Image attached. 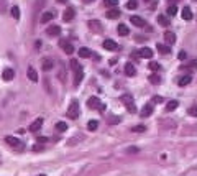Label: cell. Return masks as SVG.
I'll list each match as a JSON object with an SVG mask.
<instances>
[{"instance_id":"d6986e66","label":"cell","mask_w":197,"mask_h":176,"mask_svg":"<svg viewBox=\"0 0 197 176\" xmlns=\"http://www.w3.org/2000/svg\"><path fill=\"white\" fill-rule=\"evenodd\" d=\"M28 78H30L33 83H36V81H38V73L34 71V68H28Z\"/></svg>"},{"instance_id":"d4e9b609","label":"cell","mask_w":197,"mask_h":176,"mask_svg":"<svg viewBox=\"0 0 197 176\" xmlns=\"http://www.w3.org/2000/svg\"><path fill=\"white\" fill-rule=\"evenodd\" d=\"M190 81H192V78H190L189 74H187V76H182V78L179 79V86H187Z\"/></svg>"},{"instance_id":"cb8c5ba5","label":"cell","mask_w":197,"mask_h":176,"mask_svg":"<svg viewBox=\"0 0 197 176\" xmlns=\"http://www.w3.org/2000/svg\"><path fill=\"white\" fill-rule=\"evenodd\" d=\"M120 17V10H108L107 12V18H118Z\"/></svg>"},{"instance_id":"f35d334b","label":"cell","mask_w":197,"mask_h":176,"mask_svg":"<svg viewBox=\"0 0 197 176\" xmlns=\"http://www.w3.org/2000/svg\"><path fill=\"white\" fill-rule=\"evenodd\" d=\"M179 59H186V53H184V51L179 53Z\"/></svg>"},{"instance_id":"5bb4252c","label":"cell","mask_w":197,"mask_h":176,"mask_svg":"<svg viewBox=\"0 0 197 176\" xmlns=\"http://www.w3.org/2000/svg\"><path fill=\"white\" fill-rule=\"evenodd\" d=\"M41 125H43V119L39 117V119H36L33 122V124L30 125V132H36V130H39L41 128Z\"/></svg>"},{"instance_id":"ee69618b","label":"cell","mask_w":197,"mask_h":176,"mask_svg":"<svg viewBox=\"0 0 197 176\" xmlns=\"http://www.w3.org/2000/svg\"><path fill=\"white\" fill-rule=\"evenodd\" d=\"M0 117H2V115H0Z\"/></svg>"},{"instance_id":"f1b7e54d","label":"cell","mask_w":197,"mask_h":176,"mask_svg":"<svg viewBox=\"0 0 197 176\" xmlns=\"http://www.w3.org/2000/svg\"><path fill=\"white\" fill-rule=\"evenodd\" d=\"M10 13H11V17H13L15 20H18V18H20V8H18V7H11Z\"/></svg>"},{"instance_id":"b9f144b4","label":"cell","mask_w":197,"mask_h":176,"mask_svg":"<svg viewBox=\"0 0 197 176\" xmlns=\"http://www.w3.org/2000/svg\"><path fill=\"white\" fill-rule=\"evenodd\" d=\"M39 176H44V174H39Z\"/></svg>"},{"instance_id":"ba28073f","label":"cell","mask_w":197,"mask_h":176,"mask_svg":"<svg viewBox=\"0 0 197 176\" xmlns=\"http://www.w3.org/2000/svg\"><path fill=\"white\" fill-rule=\"evenodd\" d=\"M130 21H131L135 26H138V28H141V26L146 25V21H144L141 17H138V15H131V17H130Z\"/></svg>"},{"instance_id":"83f0119b","label":"cell","mask_w":197,"mask_h":176,"mask_svg":"<svg viewBox=\"0 0 197 176\" xmlns=\"http://www.w3.org/2000/svg\"><path fill=\"white\" fill-rule=\"evenodd\" d=\"M53 66H54V63L51 61V59H44V61H43V69H44V71H49Z\"/></svg>"},{"instance_id":"9a60e30c","label":"cell","mask_w":197,"mask_h":176,"mask_svg":"<svg viewBox=\"0 0 197 176\" xmlns=\"http://www.w3.org/2000/svg\"><path fill=\"white\" fill-rule=\"evenodd\" d=\"M125 74H126V76H135V74H136V68L133 66L131 63H126V64H125Z\"/></svg>"},{"instance_id":"d6a6232c","label":"cell","mask_w":197,"mask_h":176,"mask_svg":"<svg viewBox=\"0 0 197 176\" xmlns=\"http://www.w3.org/2000/svg\"><path fill=\"white\" fill-rule=\"evenodd\" d=\"M103 3H105L107 7L113 8V7H117V5H118V0H103Z\"/></svg>"},{"instance_id":"836d02e7","label":"cell","mask_w":197,"mask_h":176,"mask_svg":"<svg viewBox=\"0 0 197 176\" xmlns=\"http://www.w3.org/2000/svg\"><path fill=\"white\" fill-rule=\"evenodd\" d=\"M176 13H177V7H176V5H172V7L167 8V15H169V17H174Z\"/></svg>"},{"instance_id":"2e32d148","label":"cell","mask_w":197,"mask_h":176,"mask_svg":"<svg viewBox=\"0 0 197 176\" xmlns=\"http://www.w3.org/2000/svg\"><path fill=\"white\" fill-rule=\"evenodd\" d=\"M117 31H118V35H120V36H128V33H130L128 26H126V25H123V23H120V25H118Z\"/></svg>"},{"instance_id":"6da1fadb","label":"cell","mask_w":197,"mask_h":176,"mask_svg":"<svg viewBox=\"0 0 197 176\" xmlns=\"http://www.w3.org/2000/svg\"><path fill=\"white\" fill-rule=\"evenodd\" d=\"M71 68H72V71L76 73V76H74V86H79L80 83H82V78H84V71H82V66L76 61V59H72L71 61Z\"/></svg>"},{"instance_id":"e0dca14e","label":"cell","mask_w":197,"mask_h":176,"mask_svg":"<svg viewBox=\"0 0 197 176\" xmlns=\"http://www.w3.org/2000/svg\"><path fill=\"white\" fill-rule=\"evenodd\" d=\"M56 17V13L54 12H46V13H43V17H41V21L43 23H48V21H51Z\"/></svg>"},{"instance_id":"1f68e13d","label":"cell","mask_w":197,"mask_h":176,"mask_svg":"<svg viewBox=\"0 0 197 176\" xmlns=\"http://www.w3.org/2000/svg\"><path fill=\"white\" fill-rule=\"evenodd\" d=\"M177 105H179V104H177V101H171L169 104L166 105V110H167V112H171V110H174V109L177 107Z\"/></svg>"},{"instance_id":"f546056e","label":"cell","mask_w":197,"mask_h":176,"mask_svg":"<svg viewBox=\"0 0 197 176\" xmlns=\"http://www.w3.org/2000/svg\"><path fill=\"white\" fill-rule=\"evenodd\" d=\"M148 79H149V83H151V84H159L161 83V78H159L158 74H151Z\"/></svg>"},{"instance_id":"9c48e42d","label":"cell","mask_w":197,"mask_h":176,"mask_svg":"<svg viewBox=\"0 0 197 176\" xmlns=\"http://www.w3.org/2000/svg\"><path fill=\"white\" fill-rule=\"evenodd\" d=\"M2 78L5 79V81H11L15 78V71L11 68H5L3 69V73H2Z\"/></svg>"},{"instance_id":"e575fe53","label":"cell","mask_w":197,"mask_h":176,"mask_svg":"<svg viewBox=\"0 0 197 176\" xmlns=\"http://www.w3.org/2000/svg\"><path fill=\"white\" fill-rule=\"evenodd\" d=\"M159 64L158 63H149V69H153V71H159Z\"/></svg>"},{"instance_id":"484cf974","label":"cell","mask_w":197,"mask_h":176,"mask_svg":"<svg viewBox=\"0 0 197 176\" xmlns=\"http://www.w3.org/2000/svg\"><path fill=\"white\" fill-rule=\"evenodd\" d=\"M158 23H159V25H163V26H167V25H169L171 21L167 20L164 15H158Z\"/></svg>"},{"instance_id":"5b68a950","label":"cell","mask_w":197,"mask_h":176,"mask_svg":"<svg viewBox=\"0 0 197 176\" xmlns=\"http://www.w3.org/2000/svg\"><path fill=\"white\" fill-rule=\"evenodd\" d=\"M79 112H80L79 102H77V101H72V102H71V105L67 107V117H69V119H77Z\"/></svg>"},{"instance_id":"3957f363","label":"cell","mask_w":197,"mask_h":176,"mask_svg":"<svg viewBox=\"0 0 197 176\" xmlns=\"http://www.w3.org/2000/svg\"><path fill=\"white\" fill-rule=\"evenodd\" d=\"M5 142H7L10 146H13L15 150H18V151H21L23 148H25V143H23L20 138H16V137H11V135H7V137H5Z\"/></svg>"},{"instance_id":"52a82bcc","label":"cell","mask_w":197,"mask_h":176,"mask_svg":"<svg viewBox=\"0 0 197 176\" xmlns=\"http://www.w3.org/2000/svg\"><path fill=\"white\" fill-rule=\"evenodd\" d=\"M102 46L108 51H118V45L113 41V40H105V41L102 43Z\"/></svg>"},{"instance_id":"74e56055","label":"cell","mask_w":197,"mask_h":176,"mask_svg":"<svg viewBox=\"0 0 197 176\" xmlns=\"http://www.w3.org/2000/svg\"><path fill=\"white\" fill-rule=\"evenodd\" d=\"M189 115L197 117V107H190V109H189Z\"/></svg>"},{"instance_id":"8fae6325","label":"cell","mask_w":197,"mask_h":176,"mask_svg":"<svg viewBox=\"0 0 197 176\" xmlns=\"http://www.w3.org/2000/svg\"><path fill=\"white\" fill-rule=\"evenodd\" d=\"M74 15H76L74 8H66V12L62 13V20H64V21H71L74 18Z\"/></svg>"},{"instance_id":"ab89813d","label":"cell","mask_w":197,"mask_h":176,"mask_svg":"<svg viewBox=\"0 0 197 176\" xmlns=\"http://www.w3.org/2000/svg\"><path fill=\"white\" fill-rule=\"evenodd\" d=\"M38 142H41V143H44V142H48V138H46V137H41V138H38Z\"/></svg>"},{"instance_id":"603a6c76","label":"cell","mask_w":197,"mask_h":176,"mask_svg":"<svg viewBox=\"0 0 197 176\" xmlns=\"http://www.w3.org/2000/svg\"><path fill=\"white\" fill-rule=\"evenodd\" d=\"M89 28L90 30H95V31H100V23H98L97 20H90L89 21Z\"/></svg>"},{"instance_id":"30bf717a","label":"cell","mask_w":197,"mask_h":176,"mask_svg":"<svg viewBox=\"0 0 197 176\" xmlns=\"http://www.w3.org/2000/svg\"><path fill=\"white\" fill-rule=\"evenodd\" d=\"M136 56H140V58H153V50H149V48H141L140 51L136 53Z\"/></svg>"},{"instance_id":"ac0fdd59","label":"cell","mask_w":197,"mask_h":176,"mask_svg":"<svg viewBox=\"0 0 197 176\" xmlns=\"http://www.w3.org/2000/svg\"><path fill=\"white\" fill-rule=\"evenodd\" d=\"M164 40H166V43H167V45H172V43L176 41V36H174V33L167 31V33H164Z\"/></svg>"},{"instance_id":"7402d4cb","label":"cell","mask_w":197,"mask_h":176,"mask_svg":"<svg viewBox=\"0 0 197 176\" xmlns=\"http://www.w3.org/2000/svg\"><path fill=\"white\" fill-rule=\"evenodd\" d=\"M92 55L89 48H79V58H89Z\"/></svg>"},{"instance_id":"ffe728a7","label":"cell","mask_w":197,"mask_h":176,"mask_svg":"<svg viewBox=\"0 0 197 176\" xmlns=\"http://www.w3.org/2000/svg\"><path fill=\"white\" fill-rule=\"evenodd\" d=\"M182 18H184V20H187V21H189V20H192V12H190L189 7H186V8L182 10Z\"/></svg>"},{"instance_id":"4fadbf2b","label":"cell","mask_w":197,"mask_h":176,"mask_svg":"<svg viewBox=\"0 0 197 176\" xmlns=\"http://www.w3.org/2000/svg\"><path fill=\"white\" fill-rule=\"evenodd\" d=\"M151 114H153V104L149 102V104H146V105L143 107V110H141V117H149Z\"/></svg>"},{"instance_id":"8992f818","label":"cell","mask_w":197,"mask_h":176,"mask_svg":"<svg viewBox=\"0 0 197 176\" xmlns=\"http://www.w3.org/2000/svg\"><path fill=\"white\" fill-rule=\"evenodd\" d=\"M59 46L62 48V51H64L66 55H72V53H74L72 45L69 43V41H66V40H61V41H59Z\"/></svg>"},{"instance_id":"7bdbcfd3","label":"cell","mask_w":197,"mask_h":176,"mask_svg":"<svg viewBox=\"0 0 197 176\" xmlns=\"http://www.w3.org/2000/svg\"><path fill=\"white\" fill-rule=\"evenodd\" d=\"M146 2H148V0H146Z\"/></svg>"},{"instance_id":"44dd1931","label":"cell","mask_w":197,"mask_h":176,"mask_svg":"<svg viewBox=\"0 0 197 176\" xmlns=\"http://www.w3.org/2000/svg\"><path fill=\"white\" fill-rule=\"evenodd\" d=\"M158 51L161 53V55H167V53H171V48H169V46H167V45H158Z\"/></svg>"},{"instance_id":"d590c367","label":"cell","mask_w":197,"mask_h":176,"mask_svg":"<svg viewBox=\"0 0 197 176\" xmlns=\"http://www.w3.org/2000/svg\"><path fill=\"white\" fill-rule=\"evenodd\" d=\"M126 8H136V0H130L128 3H126Z\"/></svg>"},{"instance_id":"4316f807","label":"cell","mask_w":197,"mask_h":176,"mask_svg":"<svg viewBox=\"0 0 197 176\" xmlns=\"http://www.w3.org/2000/svg\"><path fill=\"white\" fill-rule=\"evenodd\" d=\"M56 130L57 132H66L67 130V124H66V122H57V124H56Z\"/></svg>"},{"instance_id":"7c38bea8","label":"cell","mask_w":197,"mask_h":176,"mask_svg":"<svg viewBox=\"0 0 197 176\" xmlns=\"http://www.w3.org/2000/svg\"><path fill=\"white\" fill-rule=\"evenodd\" d=\"M46 33L51 35V36H57V35L61 33V28L57 26V25H53V26H48L46 28Z\"/></svg>"},{"instance_id":"277c9868","label":"cell","mask_w":197,"mask_h":176,"mask_svg":"<svg viewBox=\"0 0 197 176\" xmlns=\"http://www.w3.org/2000/svg\"><path fill=\"white\" fill-rule=\"evenodd\" d=\"M87 107L89 109H98L100 112H105V109H107V105L100 102V99L98 97H90L89 101H87Z\"/></svg>"},{"instance_id":"4dcf8cb0","label":"cell","mask_w":197,"mask_h":176,"mask_svg":"<svg viewBox=\"0 0 197 176\" xmlns=\"http://www.w3.org/2000/svg\"><path fill=\"white\" fill-rule=\"evenodd\" d=\"M97 127H98V122L97 120H90L89 124H87V128L90 132H94V130H97Z\"/></svg>"},{"instance_id":"8d00e7d4","label":"cell","mask_w":197,"mask_h":176,"mask_svg":"<svg viewBox=\"0 0 197 176\" xmlns=\"http://www.w3.org/2000/svg\"><path fill=\"white\" fill-rule=\"evenodd\" d=\"M131 130H133V132H144V130H146V128H144L143 125H136L135 128H131Z\"/></svg>"},{"instance_id":"7a4b0ae2","label":"cell","mask_w":197,"mask_h":176,"mask_svg":"<svg viewBox=\"0 0 197 176\" xmlns=\"http://www.w3.org/2000/svg\"><path fill=\"white\" fill-rule=\"evenodd\" d=\"M120 101L125 104V107H126L128 112H131V114L136 112V105H135V102H133V97L130 96V94H123V96L120 97Z\"/></svg>"},{"instance_id":"60d3db41","label":"cell","mask_w":197,"mask_h":176,"mask_svg":"<svg viewBox=\"0 0 197 176\" xmlns=\"http://www.w3.org/2000/svg\"><path fill=\"white\" fill-rule=\"evenodd\" d=\"M84 2H85V3H90V2H94V0H84Z\"/></svg>"}]
</instances>
